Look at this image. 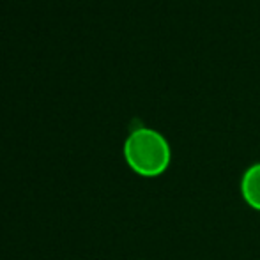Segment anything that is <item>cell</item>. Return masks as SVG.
<instances>
[{"label": "cell", "mask_w": 260, "mask_h": 260, "mask_svg": "<svg viewBox=\"0 0 260 260\" xmlns=\"http://www.w3.org/2000/svg\"><path fill=\"white\" fill-rule=\"evenodd\" d=\"M241 191H243L244 200L251 207L260 211V163L246 170L243 177V184H241Z\"/></svg>", "instance_id": "7a4b0ae2"}, {"label": "cell", "mask_w": 260, "mask_h": 260, "mask_svg": "<svg viewBox=\"0 0 260 260\" xmlns=\"http://www.w3.org/2000/svg\"><path fill=\"white\" fill-rule=\"evenodd\" d=\"M124 156L131 168L144 177H156L170 163V147L157 131L135 129L124 144Z\"/></svg>", "instance_id": "6da1fadb"}]
</instances>
